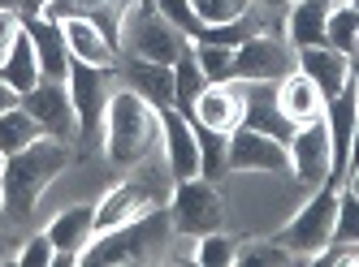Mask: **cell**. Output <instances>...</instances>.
I'll list each match as a JSON object with an SVG mask.
<instances>
[{"label":"cell","mask_w":359,"mask_h":267,"mask_svg":"<svg viewBox=\"0 0 359 267\" xmlns=\"http://www.w3.org/2000/svg\"><path fill=\"white\" fill-rule=\"evenodd\" d=\"M195 61H199V69H203L208 82H229V78H234V48L195 43Z\"/></svg>","instance_id":"83f0119b"},{"label":"cell","mask_w":359,"mask_h":267,"mask_svg":"<svg viewBox=\"0 0 359 267\" xmlns=\"http://www.w3.org/2000/svg\"><path fill=\"white\" fill-rule=\"evenodd\" d=\"M351 82H355V95H359V61L351 57Z\"/></svg>","instance_id":"f35d334b"},{"label":"cell","mask_w":359,"mask_h":267,"mask_svg":"<svg viewBox=\"0 0 359 267\" xmlns=\"http://www.w3.org/2000/svg\"><path fill=\"white\" fill-rule=\"evenodd\" d=\"M329 0H294L286 9V43L299 52V48H320L325 43V26H329Z\"/></svg>","instance_id":"ffe728a7"},{"label":"cell","mask_w":359,"mask_h":267,"mask_svg":"<svg viewBox=\"0 0 359 267\" xmlns=\"http://www.w3.org/2000/svg\"><path fill=\"white\" fill-rule=\"evenodd\" d=\"M151 5H156L173 26H177V31H182L191 43L199 39V31H203V22L195 17V9H191V0H151Z\"/></svg>","instance_id":"f546056e"},{"label":"cell","mask_w":359,"mask_h":267,"mask_svg":"<svg viewBox=\"0 0 359 267\" xmlns=\"http://www.w3.org/2000/svg\"><path fill=\"white\" fill-rule=\"evenodd\" d=\"M346 185H351V190H355V194H359V164H355V168H351V173H346Z\"/></svg>","instance_id":"74e56055"},{"label":"cell","mask_w":359,"mask_h":267,"mask_svg":"<svg viewBox=\"0 0 359 267\" xmlns=\"http://www.w3.org/2000/svg\"><path fill=\"white\" fill-rule=\"evenodd\" d=\"M329 5H342V0H329Z\"/></svg>","instance_id":"b9f144b4"},{"label":"cell","mask_w":359,"mask_h":267,"mask_svg":"<svg viewBox=\"0 0 359 267\" xmlns=\"http://www.w3.org/2000/svg\"><path fill=\"white\" fill-rule=\"evenodd\" d=\"M338 185L342 181H325L312 190L294 216L281 224L277 242L294 254V263H316V254L333 242V220H338Z\"/></svg>","instance_id":"3957f363"},{"label":"cell","mask_w":359,"mask_h":267,"mask_svg":"<svg viewBox=\"0 0 359 267\" xmlns=\"http://www.w3.org/2000/svg\"><path fill=\"white\" fill-rule=\"evenodd\" d=\"M0 78L18 91V95H27L31 87H39L43 82V69H39V52H35V39L22 31L18 39H13V48L0 57Z\"/></svg>","instance_id":"44dd1931"},{"label":"cell","mask_w":359,"mask_h":267,"mask_svg":"<svg viewBox=\"0 0 359 267\" xmlns=\"http://www.w3.org/2000/svg\"><path fill=\"white\" fill-rule=\"evenodd\" d=\"M195 138H199V177H208V181L229 177V134L195 125Z\"/></svg>","instance_id":"cb8c5ba5"},{"label":"cell","mask_w":359,"mask_h":267,"mask_svg":"<svg viewBox=\"0 0 359 267\" xmlns=\"http://www.w3.org/2000/svg\"><path fill=\"white\" fill-rule=\"evenodd\" d=\"M43 138V125L22 108V103H13L9 113H0V155H18V151H27L31 143Z\"/></svg>","instance_id":"603a6c76"},{"label":"cell","mask_w":359,"mask_h":267,"mask_svg":"<svg viewBox=\"0 0 359 267\" xmlns=\"http://www.w3.org/2000/svg\"><path fill=\"white\" fill-rule=\"evenodd\" d=\"M299 69V52L286 43V35H255L234 48V78L238 82H281Z\"/></svg>","instance_id":"ba28073f"},{"label":"cell","mask_w":359,"mask_h":267,"mask_svg":"<svg viewBox=\"0 0 359 267\" xmlns=\"http://www.w3.org/2000/svg\"><path fill=\"white\" fill-rule=\"evenodd\" d=\"M299 69L320 87L325 99L342 95L351 87V57H346V52H338V48H329V43H320V48H299Z\"/></svg>","instance_id":"2e32d148"},{"label":"cell","mask_w":359,"mask_h":267,"mask_svg":"<svg viewBox=\"0 0 359 267\" xmlns=\"http://www.w3.org/2000/svg\"><path fill=\"white\" fill-rule=\"evenodd\" d=\"M135 5H143V0H48L39 13L53 17V22H65V17H91L95 26H104V35L117 43L121 22H126V13H130Z\"/></svg>","instance_id":"4fadbf2b"},{"label":"cell","mask_w":359,"mask_h":267,"mask_svg":"<svg viewBox=\"0 0 359 267\" xmlns=\"http://www.w3.org/2000/svg\"><path fill=\"white\" fill-rule=\"evenodd\" d=\"M0 220H5V194H0Z\"/></svg>","instance_id":"ab89813d"},{"label":"cell","mask_w":359,"mask_h":267,"mask_svg":"<svg viewBox=\"0 0 359 267\" xmlns=\"http://www.w3.org/2000/svg\"><path fill=\"white\" fill-rule=\"evenodd\" d=\"M191 39L177 31V26L151 5V0H143V5H135L130 13H126L121 22V35H117V48L126 52V57H143V61H161V65H173L177 57H182V48Z\"/></svg>","instance_id":"277c9868"},{"label":"cell","mask_w":359,"mask_h":267,"mask_svg":"<svg viewBox=\"0 0 359 267\" xmlns=\"http://www.w3.org/2000/svg\"><path fill=\"white\" fill-rule=\"evenodd\" d=\"M351 57H355V61H359V39H355V52H351Z\"/></svg>","instance_id":"60d3db41"},{"label":"cell","mask_w":359,"mask_h":267,"mask_svg":"<svg viewBox=\"0 0 359 267\" xmlns=\"http://www.w3.org/2000/svg\"><path fill=\"white\" fill-rule=\"evenodd\" d=\"M27 35L35 39V52H39V69H43V78H53V82H65L74 57H69V43H65L61 22L43 17V13H31V17H27Z\"/></svg>","instance_id":"e0dca14e"},{"label":"cell","mask_w":359,"mask_h":267,"mask_svg":"<svg viewBox=\"0 0 359 267\" xmlns=\"http://www.w3.org/2000/svg\"><path fill=\"white\" fill-rule=\"evenodd\" d=\"M286 147H290V177L303 190H316V185L333 181V143H329L325 117L312 125H299Z\"/></svg>","instance_id":"9c48e42d"},{"label":"cell","mask_w":359,"mask_h":267,"mask_svg":"<svg viewBox=\"0 0 359 267\" xmlns=\"http://www.w3.org/2000/svg\"><path fill=\"white\" fill-rule=\"evenodd\" d=\"M169 220L177 237H203V233H217L225 224V203L217 194V185L208 177H191V181H177L173 194H169Z\"/></svg>","instance_id":"5b68a950"},{"label":"cell","mask_w":359,"mask_h":267,"mask_svg":"<svg viewBox=\"0 0 359 267\" xmlns=\"http://www.w3.org/2000/svg\"><path fill=\"white\" fill-rule=\"evenodd\" d=\"M109 73L104 65H83V61H74L69 65V78H65V87H69V103H74V117H79V138L83 143H95V138H104V113H109Z\"/></svg>","instance_id":"8992f818"},{"label":"cell","mask_w":359,"mask_h":267,"mask_svg":"<svg viewBox=\"0 0 359 267\" xmlns=\"http://www.w3.org/2000/svg\"><path fill=\"white\" fill-rule=\"evenodd\" d=\"M325 103H329V99L320 95V87H316L303 69L286 73V78L277 82V108H281V117H286L294 129L320 121V117H325Z\"/></svg>","instance_id":"5bb4252c"},{"label":"cell","mask_w":359,"mask_h":267,"mask_svg":"<svg viewBox=\"0 0 359 267\" xmlns=\"http://www.w3.org/2000/svg\"><path fill=\"white\" fill-rule=\"evenodd\" d=\"M22 108L43 125V134H53V138H65V143L79 138V117H74V103H69V87L65 82L43 78L39 87H31L27 95H22Z\"/></svg>","instance_id":"30bf717a"},{"label":"cell","mask_w":359,"mask_h":267,"mask_svg":"<svg viewBox=\"0 0 359 267\" xmlns=\"http://www.w3.org/2000/svg\"><path fill=\"white\" fill-rule=\"evenodd\" d=\"M195 263L203 267H229V263H238V242L229 233H203L195 237Z\"/></svg>","instance_id":"4316f807"},{"label":"cell","mask_w":359,"mask_h":267,"mask_svg":"<svg viewBox=\"0 0 359 267\" xmlns=\"http://www.w3.org/2000/svg\"><path fill=\"white\" fill-rule=\"evenodd\" d=\"M0 5H5V9H22V13H39V0H0Z\"/></svg>","instance_id":"e575fe53"},{"label":"cell","mask_w":359,"mask_h":267,"mask_svg":"<svg viewBox=\"0 0 359 267\" xmlns=\"http://www.w3.org/2000/svg\"><path fill=\"white\" fill-rule=\"evenodd\" d=\"M53 254H57L53 237H48V233H35V237H27V246L18 250V263H22V267H53Z\"/></svg>","instance_id":"1f68e13d"},{"label":"cell","mask_w":359,"mask_h":267,"mask_svg":"<svg viewBox=\"0 0 359 267\" xmlns=\"http://www.w3.org/2000/svg\"><path fill=\"white\" fill-rule=\"evenodd\" d=\"M121 78L135 95H143L151 108H173V65L161 61H143V57H126Z\"/></svg>","instance_id":"ac0fdd59"},{"label":"cell","mask_w":359,"mask_h":267,"mask_svg":"<svg viewBox=\"0 0 359 267\" xmlns=\"http://www.w3.org/2000/svg\"><path fill=\"white\" fill-rule=\"evenodd\" d=\"M61 31H65V43H69V57H74V61H83V65H104V69L117 65L121 48L104 35V26H95L91 17H65Z\"/></svg>","instance_id":"9a60e30c"},{"label":"cell","mask_w":359,"mask_h":267,"mask_svg":"<svg viewBox=\"0 0 359 267\" xmlns=\"http://www.w3.org/2000/svg\"><path fill=\"white\" fill-rule=\"evenodd\" d=\"M161 147V108H151L130 87L113 91L104 113V155L117 168H139Z\"/></svg>","instance_id":"7a4b0ae2"},{"label":"cell","mask_w":359,"mask_h":267,"mask_svg":"<svg viewBox=\"0 0 359 267\" xmlns=\"http://www.w3.org/2000/svg\"><path fill=\"white\" fill-rule=\"evenodd\" d=\"M329 246H359V194L346 181L338 185V220H333V242Z\"/></svg>","instance_id":"484cf974"},{"label":"cell","mask_w":359,"mask_h":267,"mask_svg":"<svg viewBox=\"0 0 359 267\" xmlns=\"http://www.w3.org/2000/svg\"><path fill=\"white\" fill-rule=\"evenodd\" d=\"M161 147H165V164L173 181L199 177V138L191 117H182L177 108H161Z\"/></svg>","instance_id":"7c38bea8"},{"label":"cell","mask_w":359,"mask_h":267,"mask_svg":"<svg viewBox=\"0 0 359 267\" xmlns=\"http://www.w3.org/2000/svg\"><path fill=\"white\" fill-rule=\"evenodd\" d=\"M69 164V143L43 134L39 143H31L27 151H18L5 159V177H0V194H5V216L22 220L31 216V207L61 181Z\"/></svg>","instance_id":"6da1fadb"},{"label":"cell","mask_w":359,"mask_h":267,"mask_svg":"<svg viewBox=\"0 0 359 267\" xmlns=\"http://www.w3.org/2000/svg\"><path fill=\"white\" fill-rule=\"evenodd\" d=\"M203 87H208V78H203V69H199V61H195V43H187L182 57L173 61V108L182 113V117H191Z\"/></svg>","instance_id":"7402d4cb"},{"label":"cell","mask_w":359,"mask_h":267,"mask_svg":"<svg viewBox=\"0 0 359 267\" xmlns=\"http://www.w3.org/2000/svg\"><path fill=\"white\" fill-rule=\"evenodd\" d=\"M13 103H22V95H18V91H13V87L5 82V78H0V113H9Z\"/></svg>","instance_id":"836d02e7"},{"label":"cell","mask_w":359,"mask_h":267,"mask_svg":"<svg viewBox=\"0 0 359 267\" xmlns=\"http://www.w3.org/2000/svg\"><path fill=\"white\" fill-rule=\"evenodd\" d=\"M22 31H27V13L0 5V57H5V52L13 48V39H18Z\"/></svg>","instance_id":"d6a6232c"},{"label":"cell","mask_w":359,"mask_h":267,"mask_svg":"<svg viewBox=\"0 0 359 267\" xmlns=\"http://www.w3.org/2000/svg\"><path fill=\"white\" fill-rule=\"evenodd\" d=\"M355 164H359V121H355V138H351V168H355ZM351 168H346V173H351Z\"/></svg>","instance_id":"d590c367"},{"label":"cell","mask_w":359,"mask_h":267,"mask_svg":"<svg viewBox=\"0 0 359 267\" xmlns=\"http://www.w3.org/2000/svg\"><path fill=\"white\" fill-rule=\"evenodd\" d=\"M255 5H264V9H290L294 0H255Z\"/></svg>","instance_id":"8d00e7d4"},{"label":"cell","mask_w":359,"mask_h":267,"mask_svg":"<svg viewBox=\"0 0 359 267\" xmlns=\"http://www.w3.org/2000/svg\"><path fill=\"white\" fill-rule=\"evenodd\" d=\"M247 117V91L238 78H229V82H208L195 99V113L191 121L195 125H208V129H221V134H234Z\"/></svg>","instance_id":"8fae6325"},{"label":"cell","mask_w":359,"mask_h":267,"mask_svg":"<svg viewBox=\"0 0 359 267\" xmlns=\"http://www.w3.org/2000/svg\"><path fill=\"white\" fill-rule=\"evenodd\" d=\"M238 263H273V267H286V263H294V254H290V250L273 237V242H251V246H238Z\"/></svg>","instance_id":"4dcf8cb0"},{"label":"cell","mask_w":359,"mask_h":267,"mask_svg":"<svg viewBox=\"0 0 359 267\" xmlns=\"http://www.w3.org/2000/svg\"><path fill=\"white\" fill-rule=\"evenodd\" d=\"M43 233L53 237V246H57V250L83 254V246L95 237V203H69V207H61L57 216L48 220Z\"/></svg>","instance_id":"d6986e66"},{"label":"cell","mask_w":359,"mask_h":267,"mask_svg":"<svg viewBox=\"0 0 359 267\" xmlns=\"http://www.w3.org/2000/svg\"><path fill=\"white\" fill-rule=\"evenodd\" d=\"M355 39H359V9L351 5V0H342V5L329 9V26H325V43L338 48V52H355Z\"/></svg>","instance_id":"d4e9b609"},{"label":"cell","mask_w":359,"mask_h":267,"mask_svg":"<svg viewBox=\"0 0 359 267\" xmlns=\"http://www.w3.org/2000/svg\"><path fill=\"white\" fill-rule=\"evenodd\" d=\"M43 5H48V0H39V9H43Z\"/></svg>","instance_id":"7bdbcfd3"},{"label":"cell","mask_w":359,"mask_h":267,"mask_svg":"<svg viewBox=\"0 0 359 267\" xmlns=\"http://www.w3.org/2000/svg\"><path fill=\"white\" fill-rule=\"evenodd\" d=\"M351 5H355V9H359V0H351Z\"/></svg>","instance_id":"ee69618b"},{"label":"cell","mask_w":359,"mask_h":267,"mask_svg":"<svg viewBox=\"0 0 359 267\" xmlns=\"http://www.w3.org/2000/svg\"><path fill=\"white\" fill-rule=\"evenodd\" d=\"M229 173L238 177H290V147L281 138L238 125L229 134Z\"/></svg>","instance_id":"52a82bcc"},{"label":"cell","mask_w":359,"mask_h":267,"mask_svg":"<svg viewBox=\"0 0 359 267\" xmlns=\"http://www.w3.org/2000/svg\"><path fill=\"white\" fill-rule=\"evenodd\" d=\"M191 9L203 26H225L251 9V0H191Z\"/></svg>","instance_id":"f1b7e54d"}]
</instances>
